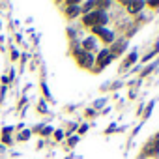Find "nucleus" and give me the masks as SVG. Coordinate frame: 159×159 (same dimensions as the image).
<instances>
[{"label": "nucleus", "mask_w": 159, "mask_h": 159, "mask_svg": "<svg viewBox=\"0 0 159 159\" xmlns=\"http://www.w3.org/2000/svg\"><path fill=\"white\" fill-rule=\"evenodd\" d=\"M83 25L88 26V28L105 26L107 25V13H105V10H92L90 13H86L83 17Z\"/></svg>", "instance_id": "f257e3e1"}, {"label": "nucleus", "mask_w": 159, "mask_h": 159, "mask_svg": "<svg viewBox=\"0 0 159 159\" xmlns=\"http://www.w3.org/2000/svg\"><path fill=\"white\" fill-rule=\"evenodd\" d=\"M73 56H75L77 64L81 66V67H84V69H90V67L94 66V56H92V52H86V51H83V49H75V51H73Z\"/></svg>", "instance_id": "f03ea898"}, {"label": "nucleus", "mask_w": 159, "mask_h": 159, "mask_svg": "<svg viewBox=\"0 0 159 159\" xmlns=\"http://www.w3.org/2000/svg\"><path fill=\"white\" fill-rule=\"evenodd\" d=\"M92 32H94L96 36H99V38H101V41H103V43H107V45L114 41V34H112L111 30H107L105 26H96V28H92Z\"/></svg>", "instance_id": "7ed1b4c3"}, {"label": "nucleus", "mask_w": 159, "mask_h": 159, "mask_svg": "<svg viewBox=\"0 0 159 159\" xmlns=\"http://www.w3.org/2000/svg\"><path fill=\"white\" fill-rule=\"evenodd\" d=\"M112 62V54L109 52V49H103L99 54H98V67L101 69V67H105V66H109Z\"/></svg>", "instance_id": "20e7f679"}, {"label": "nucleus", "mask_w": 159, "mask_h": 159, "mask_svg": "<svg viewBox=\"0 0 159 159\" xmlns=\"http://www.w3.org/2000/svg\"><path fill=\"white\" fill-rule=\"evenodd\" d=\"M79 13H81V6H77V4H67V8H66V17H67V19H75Z\"/></svg>", "instance_id": "39448f33"}, {"label": "nucleus", "mask_w": 159, "mask_h": 159, "mask_svg": "<svg viewBox=\"0 0 159 159\" xmlns=\"http://www.w3.org/2000/svg\"><path fill=\"white\" fill-rule=\"evenodd\" d=\"M124 6L129 8V13H139L144 8V2H124Z\"/></svg>", "instance_id": "423d86ee"}, {"label": "nucleus", "mask_w": 159, "mask_h": 159, "mask_svg": "<svg viewBox=\"0 0 159 159\" xmlns=\"http://www.w3.org/2000/svg\"><path fill=\"white\" fill-rule=\"evenodd\" d=\"M94 49H96V39H94V38H86V39L83 41V51L92 52Z\"/></svg>", "instance_id": "0eeeda50"}, {"label": "nucleus", "mask_w": 159, "mask_h": 159, "mask_svg": "<svg viewBox=\"0 0 159 159\" xmlns=\"http://www.w3.org/2000/svg\"><path fill=\"white\" fill-rule=\"evenodd\" d=\"M146 153H150V155H155V153H159V140H155V142H150V144L146 146Z\"/></svg>", "instance_id": "6e6552de"}, {"label": "nucleus", "mask_w": 159, "mask_h": 159, "mask_svg": "<svg viewBox=\"0 0 159 159\" xmlns=\"http://www.w3.org/2000/svg\"><path fill=\"white\" fill-rule=\"evenodd\" d=\"M11 131H13V127H6V129H2V144H11V137H10Z\"/></svg>", "instance_id": "1a4fd4ad"}, {"label": "nucleus", "mask_w": 159, "mask_h": 159, "mask_svg": "<svg viewBox=\"0 0 159 159\" xmlns=\"http://www.w3.org/2000/svg\"><path fill=\"white\" fill-rule=\"evenodd\" d=\"M133 62H137V52H131V56H129V58H127V60L124 62V66L127 67V66H131Z\"/></svg>", "instance_id": "9d476101"}, {"label": "nucleus", "mask_w": 159, "mask_h": 159, "mask_svg": "<svg viewBox=\"0 0 159 159\" xmlns=\"http://www.w3.org/2000/svg\"><path fill=\"white\" fill-rule=\"evenodd\" d=\"M28 137H30V131H25V133H21V135H19V140H26Z\"/></svg>", "instance_id": "9b49d317"}, {"label": "nucleus", "mask_w": 159, "mask_h": 159, "mask_svg": "<svg viewBox=\"0 0 159 159\" xmlns=\"http://www.w3.org/2000/svg\"><path fill=\"white\" fill-rule=\"evenodd\" d=\"M51 131H52V129H51V127H43V129H41V135H49V133H51Z\"/></svg>", "instance_id": "f8f14e48"}, {"label": "nucleus", "mask_w": 159, "mask_h": 159, "mask_svg": "<svg viewBox=\"0 0 159 159\" xmlns=\"http://www.w3.org/2000/svg\"><path fill=\"white\" fill-rule=\"evenodd\" d=\"M54 137H56V139H58V140H60V139H62V137H64V133H62V131H56V133H54Z\"/></svg>", "instance_id": "ddd939ff"}, {"label": "nucleus", "mask_w": 159, "mask_h": 159, "mask_svg": "<svg viewBox=\"0 0 159 159\" xmlns=\"http://www.w3.org/2000/svg\"><path fill=\"white\" fill-rule=\"evenodd\" d=\"M148 6H150V8H159V2H150Z\"/></svg>", "instance_id": "4468645a"}, {"label": "nucleus", "mask_w": 159, "mask_h": 159, "mask_svg": "<svg viewBox=\"0 0 159 159\" xmlns=\"http://www.w3.org/2000/svg\"><path fill=\"white\" fill-rule=\"evenodd\" d=\"M86 129H88L86 125H81V129H79V133H86Z\"/></svg>", "instance_id": "2eb2a0df"}]
</instances>
